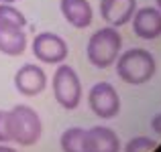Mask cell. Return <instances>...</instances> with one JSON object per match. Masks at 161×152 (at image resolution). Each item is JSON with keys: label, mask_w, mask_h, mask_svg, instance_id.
<instances>
[{"label": "cell", "mask_w": 161, "mask_h": 152, "mask_svg": "<svg viewBox=\"0 0 161 152\" xmlns=\"http://www.w3.org/2000/svg\"><path fill=\"white\" fill-rule=\"evenodd\" d=\"M155 71H157V63L147 49H129L116 59V73L129 85H143L151 81Z\"/></svg>", "instance_id": "cell-1"}, {"label": "cell", "mask_w": 161, "mask_h": 152, "mask_svg": "<svg viewBox=\"0 0 161 152\" xmlns=\"http://www.w3.org/2000/svg\"><path fill=\"white\" fill-rule=\"evenodd\" d=\"M8 134L10 142H16L19 146H33L41 140L43 122L33 108L19 104L8 109Z\"/></svg>", "instance_id": "cell-2"}, {"label": "cell", "mask_w": 161, "mask_h": 152, "mask_svg": "<svg viewBox=\"0 0 161 152\" xmlns=\"http://www.w3.org/2000/svg\"><path fill=\"white\" fill-rule=\"evenodd\" d=\"M122 49V37L114 27H104L96 31L88 39L86 45V57L98 69H108L116 63Z\"/></svg>", "instance_id": "cell-3"}, {"label": "cell", "mask_w": 161, "mask_h": 152, "mask_svg": "<svg viewBox=\"0 0 161 152\" xmlns=\"http://www.w3.org/2000/svg\"><path fill=\"white\" fill-rule=\"evenodd\" d=\"M51 87H53L55 101L63 109L71 112V109H75L80 105V101H82V81H80L74 67L59 63V67L53 73Z\"/></svg>", "instance_id": "cell-4"}, {"label": "cell", "mask_w": 161, "mask_h": 152, "mask_svg": "<svg viewBox=\"0 0 161 152\" xmlns=\"http://www.w3.org/2000/svg\"><path fill=\"white\" fill-rule=\"evenodd\" d=\"M88 105L100 120H112L120 112V95L108 81H98L88 91Z\"/></svg>", "instance_id": "cell-5"}, {"label": "cell", "mask_w": 161, "mask_h": 152, "mask_svg": "<svg viewBox=\"0 0 161 152\" xmlns=\"http://www.w3.org/2000/svg\"><path fill=\"white\" fill-rule=\"evenodd\" d=\"M31 51L35 55V59H39L41 63H47V65H59L67 59V43L55 33H39L35 35L31 43Z\"/></svg>", "instance_id": "cell-6"}, {"label": "cell", "mask_w": 161, "mask_h": 152, "mask_svg": "<svg viewBox=\"0 0 161 152\" xmlns=\"http://www.w3.org/2000/svg\"><path fill=\"white\" fill-rule=\"evenodd\" d=\"M14 87L19 94L27 95V98H35V95L45 91V87H47V75H45V71L39 65L25 63L14 73Z\"/></svg>", "instance_id": "cell-7"}, {"label": "cell", "mask_w": 161, "mask_h": 152, "mask_svg": "<svg viewBox=\"0 0 161 152\" xmlns=\"http://www.w3.org/2000/svg\"><path fill=\"white\" fill-rule=\"evenodd\" d=\"M133 33L143 41H155L161 37V10L153 6L137 8L133 14Z\"/></svg>", "instance_id": "cell-8"}, {"label": "cell", "mask_w": 161, "mask_h": 152, "mask_svg": "<svg viewBox=\"0 0 161 152\" xmlns=\"http://www.w3.org/2000/svg\"><path fill=\"white\" fill-rule=\"evenodd\" d=\"M84 152H120V138L108 126H92L84 134Z\"/></svg>", "instance_id": "cell-9"}, {"label": "cell", "mask_w": 161, "mask_h": 152, "mask_svg": "<svg viewBox=\"0 0 161 152\" xmlns=\"http://www.w3.org/2000/svg\"><path fill=\"white\" fill-rule=\"evenodd\" d=\"M135 10H137V0H100V16L108 27H125L130 23Z\"/></svg>", "instance_id": "cell-10"}, {"label": "cell", "mask_w": 161, "mask_h": 152, "mask_svg": "<svg viewBox=\"0 0 161 152\" xmlns=\"http://www.w3.org/2000/svg\"><path fill=\"white\" fill-rule=\"evenodd\" d=\"M61 14L74 28H88L92 24L94 12L88 0H61L59 2Z\"/></svg>", "instance_id": "cell-11"}, {"label": "cell", "mask_w": 161, "mask_h": 152, "mask_svg": "<svg viewBox=\"0 0 161 152\" xmlns=\"http://www.w3.org/2000/svg\"><path fill=\"white\" fill-rule=\"evenodd\" d=\"M27 49V33L25 28L0 27V53L8 57H19Z\"/></svg>", "instance_id": "cell-12"}, {"label": "cell", "mask_w": 161, "mask_h": 152, "mask_svg": "<svg viewBox=\"0 0 161 152\" xmlns=\"http://www.w3.org/2000/svg\"><path fill=\"white\" fill-rule=\"evenodd\" d=\"M84 134H86V130L80 126L63 130L61 138H59L61 152H84Z\"/></svg>", "instance_id": "cell-13"}, {"label": "cell", "mask_w": 161, "mask_h": 152, "mask_svg": "<svg viewBox=\"0 0 161 152\" xmlns=\"http://www.w3.org/2000/svg\"><path fill=\"white\" fill-rule=\"evenodd\" d=\"M0 27H14V28H25L27 27V16L14 8L12 4L0 2Z\"/></svg>", "instance_id": "cell-14"}, {"label": "cell", "mask_w": 161, "mask_h": 152, "mask_svg": "<svg viewBox=\"0 0 161 152\" xmlns=\"http://www.w3.org/2000/svg\"><path fill=\"white\" fill-rule=\"evenodd\" d=\"M159 146L157 140L153 138H147V136H137V138H130L125 146V152H155Z\"/></svg>", "instance_id": "cell-15"}, {"label": "cell", "mask_w": 161, "mask_h": 152, "mask_svg": "<svg viewBox=\"0 0 161 152\" xmlns=\"http://www.w3.org/2000/svg\"><path fill=\"white\" fill-rule=\"evenodd\" d=\"M10 134H8V109H0V144H8Z\"/></svg>", "instance_id": "cell-16"}, {"label": "cell", "mask_w": 161, "mask_h": 152, "mask_svg": "<svg viewBox=\"0 0 161 152\" xmlns=\"http://www.w3.org/2000/svg\"><path fill=\"white\" fill-rule=\"evenodd\" d=\"M151 128H153V132L157 134V136H161V114H157V116L151 120Z\"/></svg>", "instance_id": "cell-17"}, {"label": "cell", "mask_w": 161, "mask_h": 152, "mask_svg": "<svg viewBox=\"0 0 161 152\" xmlns=\"http://www.w3.org/2000/svg\"><path fill=\"white\" fill-rule=\"evenodd\" d=\"M0 152H16L12 146H8V144H0Z\"/></svg>", "instance_id": "cell-18"}, {"label": "cell", "mask_w": 161, "mask_h": 152, "mask_svg": "<svg viewBox=\"0 0 161 152\" xmlns=\"http://www.w3.org/2000/svg\"><path fill=\"white\" fill-rule=\"evenodd\" d=\"M0 2H4V4H12V2H16V0H0Z\"/></svg>", "instance_id": "cell-19"}, {"label": "cell", "mask_w": 161, "mask_h": 152, "mask_svg": "<svg viewBox=\"0 0 161 152\" xmlns=\"http://www.w3.org/2000/svg\"><path fill=\"white\" fill-rule=\"evenodd\" d=\"M155 2H157V8L161 10V0H155Z\"/></svg>", "instance_id": "cell-20"}]
</instances>
